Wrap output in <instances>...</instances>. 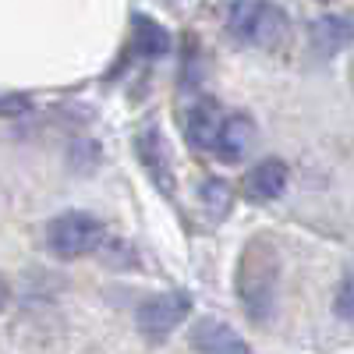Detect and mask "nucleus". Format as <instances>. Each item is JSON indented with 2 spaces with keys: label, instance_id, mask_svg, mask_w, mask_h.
<instances>
[{
  "label": "nucleus",
  "instance_id": "4468645a",
  "mask_svg": "<svg viewBox=\"0 0 354 354\" xmlns=\"http://www.w3.org/2000/svg\"><path fill=\"white\" fill-rule=\"evenodd\" d=\"M8 301H11V287H8V280L0 277V312L8 308Z\"/></svg>",
  "mask_w": 354,
  "mask_h": 354
},
{
  "label": "nucleus",
  "instance_id": "ddd939ff",
  "mask_svg": "<svg viewBox=\"0 0 354 354\" xmlns=\"http://www.w3.org/2000/svg\"><path fill=\"white\" fill-rule=\"evenodd\" d=\"M333 308H337V315H340V319L354 322V273L337 287V294H333Z\"/></svg>",
  "mask_w": 354,
  "mask_h": 354
},
{
  "label": "nucleus",
  "instance_id": "f03ea898",
  "mask_svg": "<svg viewBox=\"0 0 354 354\" xmlns=\"http://www.w3.org/2000/svg\"><path fill=\"white\" fill-rule=\"evenodd\" d=\"M227 32L248 46H280L287 39V15L273 0H234Z\"/></svg>",
  "mask_w": 354,
  "mask_h": 354
},
{
  "label": "nucleus",
  "instance_id": "0eeeda50",
  "mask_svg": "<svg viewBox=\"0 0 354 354\" xmlns=\"http://www.w3.org/2000/svg\"><path fill=\"white\" fill-rule=\"evenodd\" d=\"M287 181H290V170L283 160L270 156V160H259L241 181V192L245 198L252 202H277L283 192H287Z\"/></svg>",
  "mask_w": 354,
  "mask_h": 354
},
{
  "label": "nucleus",
  "instance_id": "6e6552de",
  "mask_svg": "<svg viewBox=\"0 0 354 354\" xmlns=\"http://www.w3.org/2000/svg\"><path fill=\"white\" fill-rule=\"evenodd\" d=\"M308 43L315 53L322 57H333L340 50H347L354 43V18L351 15H340V11H330V15H319L312 25H308Z\"/></svg>",
  "mask_w": 354,
  "mask_h": 354
},
{
  "label": "nucleus",
  "instance_id": "2eb2a0df",
  "mask_svg": "<svg viewBox=\"0 0 354 354\" xmlns=\"http://www.w3.org/2000/svg\"><path fill=\"white\" fill-rule=\"evenodd\" d=\"M319 4H330V0H319Z\"/></svg>",
  "mask_w": 354,
  "mask_h": 354
},
{
  "label": "nucleus",
  "instance_id": "f257e3e1",
  "mask_svg": "<svg viewBox=\"0 0 354 354\" xmlns=\"http://www.w3.org/2000/svg\"><path fill=\"white\" fill-rule=\"evenodd\" d=\"M238 301L252 322H270L277 312V290H280V259L277 248L266 238H252L238 259Z\"/></svg>",
  "mask_w": 354,
  "mask_h": 354
},
{
  "label": "nucleus",
  "instance_id": "39448f33",
  "mask_svg": "<svg viewBox=\"0 0 354 354\" xmlns=\"http://www.w3.org/2000/svg\"><path fill=\"white\" fill-rule=\"evenodd\" d=\"M135 153L149 174V181L163 192V195H174V160H170V149H167V138L156 124H142L138 135H135Z\"/></svg>",
  "mask_w": 354,
  "mask_h": 354
},
{
  "label": "nucleus",
  "instance_id": "20e7f679",
  "mask_svg": "<svg viewBox=\"0 0 354 354\" xmlns=\"http://www.w3.org/2000/svg\"><path fill=\"white\" fill-rule=\"evenodd\" d=\"M192 312V294L188 290H163L145 298L135 312V326L149 340H167Z\"/></svg>",
  "mask_w": 354,
  "mask_h": 354
},
{
  "label": "nucleus",
  "instance_id": "9d476101",
  "mask_svg": "<svg viewBox=\"0 0 354 354\" xmlns=\"http://www.w3.org/2000/svg\"><path fill=\"white\" fill-rule=\"evenodd\" d=\"M223 117L227 113H220L216 100H198L192 106V113H188V138H192V145H198V149H213Z\"/></svg>",
  "mask_w": 354,
  "mask_h": 354
},
{
  "label": "nucleus",
  "instance_id": "f8f14e48",
  "mask_svg": "<svg viewBox=\"0 0 354 354\" xmlns=\"http://www.w3.org/2000/svg\"><path fill=\"white\" fill-rule=\"evenodd\" d=\"M202 205L209 209V216H223L230 209V188L227 181H220V177H209V181H202Z\"/></svg>",
  "mask_w": 354,
  "mask_h": 354
},
{
  "label": "nucleus",
  "instance_id": "423d86ee",
  "mask_svg": "<svg viewBox=\"0 0 354 354\" xmlns=\"http://www.w3.org/2000/svg\"><path fill=\"white\" fill-rule=\"evenodd\" d=\"M192 347L195 354H255L252 344L223 319H198L192 326Z\"/></svg>",
  "mask_w": 354,
  "mask_h": 354
},
{
  "label": "nucleus",
  "instance_id": "7ed1b4c3",
  "mask_svg": "<svg viewBox=\"0 0 354 354\" xmlns=\"http://www.w3.org/2000/svg\"><path fill=\"white\" fill-rule=\"evenodd\" d=\"M106 241V227L100 216L85 213V209H71V213H61L46 223V248L57 255V259H85L93 255L100 245Z\"/></svg>",
  "mask_w": 354,
  "mask_h": 354
},
{
  "label": "nucleus",
  "instance_id": "1a4fd4ad",
  "mask_svg": "<svg viewBox=\"0 0 354 354\" xmlns=\"http://www.w3.org/2000/svg\"><path fill=\"white\" fill-rule=\"evenodd\" d=\"M252 145H255V121H252L248 113H227L223 124H220L213 153L223 163H238L241 156H248Z\"/></svg>",
  "mask_w": 354,
  "mask_h": 354
},
{
  "label": "nucleus",
  "instance_id": "9b49d317",
  "mask_svg": "<svg viewBox=\"0 0 354 354\" xmlns=\"http://www.w3.org/2000/svg\"><path fill=\"white\" fill-rule=\"evenodd\" d=\"M131 39H135V50L145 53V57L170 53V32H167L163 25H156L153 18H145V15H135L131 18Z\"/></svg>",
  "mask_w": 354,
  "mask_h": 354
}]
</instances>
